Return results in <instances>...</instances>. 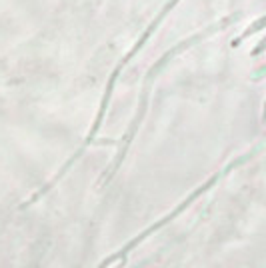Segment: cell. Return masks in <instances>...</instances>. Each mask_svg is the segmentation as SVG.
I'll return each mask as SVG.
<instances>
[{"label": "cell", "mask_w": 266, "mask_h": 268, "mask_svg": "<svg viewBox=\"0 0 266 268\" xmlns=\"http://www.w3.org/2000/svg\"><path fill=\"white\" fill-rule=\"evenodd\" d=\"M262 28H266V16H262V18H260V20H256V22H252V24H250V26H248V28L244 30V34H242V38H246V36H250V34H254V32H258V30H262ZM242 38H238V40H234L232 44L236 46V44H238V42H240Z\"/></svg>", "instance_id": "6da1fadb"}, {"label": "cell", "mask_w": 266, "mask_h": 268, "mask_svg": "<svg viewBox=\"0 0 266 268\" xmlns=\"http://www.w3.org/2000/svg\"><path fill=\"white\" fill-rule=\"evenodd\" d=\"M264 50H266V38L262 40V42H258V46L254 48V52H252V54H260V52H264Z\"/></svg>", "instance_id": "7a4b0ae2"}]
</instances>
